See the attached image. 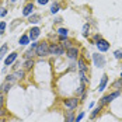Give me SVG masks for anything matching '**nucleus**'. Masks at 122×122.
I'll list each match as a JSON object with an SVG mask.
<instances>
[{
    "instance_id": "f3484780",
    "label": "nucleus",
    "mask_w": 122,
    "mask_h": 122,
    "mask_svg": "<svg viewBox=\"0 0 122 122\" xmlns=\"http://www.w3.org/2000/svg\"><path fill=\"white\" fill-rule=\"evenodd\" d=\"M32 66H34V61L32 59H27L24 63V69L25 70H30V69H32Z\"/></svg>"
},
{
    "instance_id": "2eb2a0df",
    "label": "nucleus",
    "mask_w": 122,
    "mask_h": 122,
    "mask_svg": "<svg viewBox=\"0 0 122 122\" xmlns=\"http://www.w3.org/2000/svg\"><path fill=\"white\" fill-rule=\"evenodd\" d=\"M61 45L63 46V48H67V49L72 48V46H70V41H69V39H66L65 37L61 38Z\"/></svg>"
},
{
    "instance_id": "20e7f679",
    "label": "nucleus",
    "mask_w": 122,
    "mask_h": 122,
    "mask_svg": "<svg viewBox=\"0 0 122 122\" xmlns=\"http://www.w3.org/2000/svg\"><path fill=\"white\" fill-rule=\"evenodd\" d=\"M119 91H114L112 94H108V96H104V97L101 98V101H100V105H104V104H108V102H111L114 98L119 97Z\"/></svg>"
},
{
    "instance_id": "a878e982",
    "label": "nucleus",
    "mask_w": 122,
    "mask_h": 122,
    "mask_svg": "<svg viewBox=\"0 0 122 122\" xmlns=\"http://www.w3.org/2000/svg\"><path fill=\"white\" fill-rule=\"evenodd\" d=\"M15 80H17V79L14 77V74H9V76L6 77V81H10V83H14Z\"/></svg>"
},
{
    "instance_id": "a211bd4d",
    "label": "nucleus",
    "mask_w": 122,
    "mask_h": 122,
    "mask_svg": "<svg viewBox=\"0 0 122 122\" xmlns=\"http://www.w3.org/2000/svg\"><path fill=\"white\" fill-rule=\"evenodd\" d=\"M59 9H61L59 3H53V4H52V7H51V13H52V14H56V13L59 11Z\"/></svg>"
},
{
    "instance_id": "7c9ffc66",
    "label": "nucleus",
    "mask_w": 122,
    "mask_h": 122,
    "mask_svg": "<svg viewBox=\"0 0 122 122\" xmlns=\"http://www.w3.org/2000/svg\"><path fill=\"white\" fill-rule=\"evenodd\" d=\"M38 3H39V4H46V3H48L49 0H37Z\"/></svg>"
},
{
    "instance_id": "423d86ee",
    "label": "nucleus",
    "mask_w": 122,
    "mask_h": 122,
    "mask_svg": "<svg viewBox=\"0 0 122 122\" xmlns=\"http://www.w3.org/2000/svg\"><path fill=\"white\" fill-rule=\"evenodd\" d=\"M93 61H94V65H96L97 67H102V66L105 65V58H104V55L94 53V55H93Z\"/></svg>"
},
{
    "instance_id": "4be33fe9",
    "label": "nucleus",
    "mask_w": 122,
    "mask_h": 122,
    "mask_svg": "<svg viewBox=\"0 0 122 122\" xmlns=\"http://www.w3.org/2000/svg\"><path fill=\"white\" fill-rule=\"evenodd\" d=\"M58 32H59V35H61V37H67V32H69V31H67V28H59V30H58Z\"/></svg>"
},
{
    "instance_id": "f03ea898",
    "label": "nucleus",
    "mask_w": 122,
    "mask_h": 122,
    "mask_svg": "<svg viewBox=\"0 0 122 122\" xmlns=\"http://www.w3.org/2000/svg\"><path fill=\"white\" fill-rule=\"evenodd\" d=\"M65 53V48L61 44H52L49 45V55H63Z\"/></svg>"
},
{
    "instance_id": "9d476101",
    "label": "nucleus",
    "mask_w": 122,
    "mask_h": 122,
    "mask_svg": "<svg viewBox=\"0 0 122 122\" xmlns=\"http://www.w3.org/2000/svg\"><path fill=\"white\" fill-rule=\"evenodd\" d=\"M32 11H34V4H32V3H28L24 7V10H23V15H25V17H27V15H31Z\"/></svg>"
},
{
    "instance_id": "aec40b11",
    "label": "nucleus",
    "mask_w": 122,
    "mask_h": 122,
    "mask_svg": "<svg viewBox=\"0 0 122 122\" xmlns=\"http://www.w3.org/2000/svg\"><path fill=\"white\" fill-rule=\"evenodd\" d=\"M18 42H20V45H27V44L30 42V37H28V35H23V37L20 38Z\"/></svg>"
},
{
    "instance_id": "b1692460",
    "label": "nucleus",
    "mask_w": 122,
    "mask_h": 122,
    "mask_svg": "<svg viewBox=\"0 0 122 122\" xmlns=\"http://www.w3.org/2000/svg\"><path fill=\"white\" fill-rule=\"evenodd\" d=\"M101 107H102V105H98L97 108H96V110H94L93 112H91V118H96V117H97L98 114H100V111H101Z\"/></svg>"
},
{
    "instance_id": "c85d7f7f",
    "label": "nucleus",
    "mask_w": 122,
    "mask_h": 122,
    "mask_svg": "<svg viewBox=\"0 0 122 122\" xmlns=\"http://www.w3.org/2000/svg\"><path fill=\"white\" fill-rule=\"evenodd\" d=\"M83 117H84V112H80V114L77 115V118H74V122H80L83 119Z\"/></svg>"
},
{
    "instance_id": "6ab92c4d",
    "label": "nucleus",
    "mask_w": 122,
    "mask_h": 122,
    "mask_svg": "<svg viewBox=\"0 0 122 122\" xmlns=\"http://www.w3.org/2000/svg\"><path fill=\"white\" fill-rule=\"evenodd\" d=\"M65 122H74V115H73L72 111L67 112V115H66V118H65Z\"/></svg>"
},
{
    "instance_id": "cd10ccee",
    "label": "nucleus",
    "mask_w": 122,
    "mask_h": 122,
    "mask_svg": "<svg viewBox=\"0 0 122 122\" xmlns=\"http://www.w3.org/2000/svg\"><path fill=\"white\" fill-rule=\"evenodd\" d=\"M4 28H6V23H4V21H1V23H0V35H3V34H4Z\"/></svg>"
},
{
    "instance_id": "39448f33",
    "label": "nucleus",
    "mask_w": 122,
    "mask_h": 122,
    "mask_svg": "<svg viewBox=\"0 0 122 122\" xmlns=\"http://www.w3.org/2000/svg\"><path fill=\"white\" fill-rule=\"evenodd\" d=\"M97 48L100 52H107L108 49H110V44H108V41H105V39H102V38H100L97 41Z\"/></svg>"
},
{
    "instance_id": "1a4fd4ad",
    "label": "nucleus",
    "mask_w": 122,
    "mask_h": 122,
    "mask_svg": "<svg viewBox=\"0 0 122 122\" xmlns=\"http://www.w3.org/2000/svg\"><path fill=\"white\" fill-rule=\"evenodd\" d=\"M39 34H41V30L38 28V27H34L31 31H30V39H32V41H35L38 37H39Z\"/></svg>"
},
{
    "instance_id": "dca6fc26",
    "label": "nucleus",
    "mask_w": 122,
    "mask_h": 122,
    "mask_svg": "<svg viewBox=\"0 0 122 122\" xmlns=\"http://www.w3.org/2000/svg\"><path fill=\"white\" fill-rule=\"evenodd\" d=\"M35 56V49H28L27 52H25V59H32Z\"/></svg>"
},
{
    "instance_id": "bb28decb",
    "label": "nucleus",
    "mask_w": 122,
    "mask_h": 122,
    "mask_svg": "<svg viewBox=\"0 0 122 122\" xmlns=\"http://www.w3.org/2000/svg\"><path fill=\"white\" fill-rule=\"evenodd\" d=\"M115 58L117 59H122V49H118V51H115Z\"/></svg>"
},
{
    "instance_id": "f704fd0d",
    "label": "nucleus",
    "mask_w": 122,
    "mask_h": 122,
    "mask_svg": "<svg viewBox=\"0 0 122 122\" xmlns=\"http://www.w3.org/2000/svg\"><path fill=\"white\" fill-rule=\"evenodd\" d=\"M121 77H122V74H121Z\"/></svg>"
},
{
    "instance_id": "ddd939ff",
    "label": "nucleus",
    "mask_w": 122,
    "mask_h": 122,
    "mask_svg": "<svg viewBox=\"0 0 122 122\" xmlns=\"http://www.w3.org/2000/svg\"><path fill=\"white\" fill-rule=\"evenodd\" d=\"M79 70H80V73H84L87 70V65L83 59H79Z\"/></svg>"
},
{
    "instance_id": "393cba45",
    "label": "nucleus",
    "mask_w": 122,
    "mask_h": 122,
    "mask_svg": "<svg viewBox=\"0 0 122 122\" xmlns=\"http://www.w3.org/2000/svg\"><path fill=\"white\" fill-rule=\"evenodd\" d=\"M88 30H90V25H88V24L83 25V35H84V37H87V35H88Z\"/></svg>"
},
{
    "instance_id": "9b49d317",
    "label": "nucleus",
    "mask_w": 122,
    "mask_h": 122,
    "mask_svg": "<svg viewBox=\"0 0 122 122\" xmlns=\"http://www.w3.org/2000/svg\"><path fill=\"white\" fill-rule=\"evenodd\" d=\"M15 59H17V52H13V53H10V55L4 59V65H6V66H9V65H11Z\"/></svg>"
},
{
    "instance_id": "412c9836",
    "label": "nucleus",
    "mask_w": 122,
    "mask_h": 122,
    "mask_svg": "<svg viewBox=\"0 0 122 122\" xmlns=\"http://www.w3.org/2000/svg\"><path fill=\"white\" fill-rule=\"evenodd\" d=\"M6 53H7V45L4 44V45H3V46L0 48V61H1L3 58H4V55H6Z\"/></svg>"
},
{
    "instance_id": "7ed1b4c3",
    "label": "nucleus",
    "mask_w": 122,
    "mask_h": 122,
    "mask_svg": "<svg viewBox=\"0 0 122 122\" xmlns=\"http://www.w3.org/2000/svg\"><path fill=\"white\" fill-rule=\"evenodd\" d=\"M63 104H65V107H66V108H69V110H74V108L79 105V98H76V97L67 98V100H65V101H63Z\"/></svg>"
},
{
    "instance_id": "72a5a7b5",
    "label": "nucleus",
    "mask_w": 122,
    "mask_h": 122,
    "mask_svg": "<svg viewBox=\"0 0 122 122\" xmlns=\"http://www.w3.org/2000/svg\"><path fill=\"white\" fill-rule=\"evenodd\" d=\"M11 1H15V0H11Z\"/></svg>"
},
{
    "instance_id": "6e6552de",
    "label": "nucleus",
    "mask_w": 122,
    "mask_h": 122,
    "mask_svg": "<svg viewBox=\"0 0 122 122\" xmlns=\"http://www.w3.org/2000/svg\"><path fill=\"white\" fill-rule=\"evenodd\" d=\"M107 83H108V76L107 74H102V77H101V81H100V86H98V91H102L105 87H107Z\"/></svg>"
},
{
    "instance_id": "c756f323",
    "label": "nucleus",
    "mask_w": 122,
    "mask_h": 122,
    "mask_svg": "<svg viewBox=\"0 0 122 122\" xmlns=\"http://www.w3.org/2000/svg\"><path fill=\"white\" fill-rule=\"evenodd\" d=\"M114 87H115V88H119V87H122V77L118 80V81H115V83H114Z\"/></svg>"
},
{
    "instance_id": "5701e85b",
    "label": "nucleus",
    "mask_w": 122,
    "mask_h": 122,
    "mask_svg": "<svg viewBox=\"0 0 122 122\" xmlns=\"http://www.w3.org/2000/svg\"><path fill=\"white\" fill-rule=\"evenodd\" d=\"M14 77L18 80V79H23L24 77V70H17L15 73H14Z\"/></svg>"
},
{
    "instance_id": "f257e3e1",
    "label": "nucleus",
    "mask_w": 122,
    "mask_h": 122,
    "mask_svg": "<svg viewBox=\"0 0 122 122\" xmlns=\"http://www.w3.org/2000/svg\"><path fill=\"white\" fill-rule=\"evenodd\" d=\"M35 55L37 56H46L49 55V45L46 42H38V46L35 49Z\"/></svg>"
},
{
    "instance_id": "0eeeda50",
    "label": "nucleus",
    "mask_w": 122,
    "mask_h": 122,
    "mask_svg": "<svg viewBox=\"0 0 122 122\" xmlns=\"http://www.w3.org/2000/svg\"><path fill=\"white\" fill-rule=\"evenodd\" d=\"M66 55H67V58H69V59H77V56H79V49L74 48V46H72V48L67 49Z\"/></svg>"
},
{
    "instance_id": "473e14b6",
    "label": "nucleus",
    "mask_w": 122,
    "mask_h": 122,
    "mask_svg": "<svg viewBox=\"0 0 122 122\" xmlns=\"http://www.w3.org/2000/svg\"><path fill=\"white\" fill-rule=\"evenodd\" d=\"M1 107H3V97L0 96V111H1Z\"/></svg>"
},
{
    "instance_id": "4468645a",
    "label": "nucleus",
    "mask_w": 122,
    "mask_h": 122,
    "mask_svg": "<svg viewBox=\"0 0 122 122\" xmlns=\"http://www.w3.org/2000/svg\"><path fill=\"white\" fill-rule=\"evenodd\" d=\"M39 20H41V15H39V14H34V15L30 17L28 21H30L31 24H37V23H39Z\"/></svg>"
},
{
    "instance_id": "f8f14e48",
    "label": "nucleus",
    "mask_w": 122,
    "mask_h": 122,
    "mask_svg": "<svg viewBox=\"0 0 122 122\" xmlns=\"http://www.w3.org/2000/svg\"><path fill=\"white\" fill-rule=\"evenodd\" d=\"M11 86H13V83H10V81H4V83L1 84V87H0V91H1V93H7V91L11 88Z\"/></svg>"
},
{
    "instance_id": "2f4dec72",
    "label": "nucleus",
    "mask_w": 122,
    "mask_h": 122,
    "mask_svg": "<svg viewBox=\"0 0 122 122\" xmlns=\"http://www.w3.org/2000/svg\"><path fill=\"white\" fill-rule=\"evenodd\" d=\"M6 14H7V11H6V10H4V9H1V11H0V15H1V17H3V15H6Z\"/></svg>"
}]
</instances>
